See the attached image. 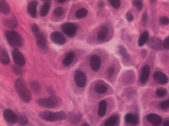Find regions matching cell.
<instances>
[{
    "instance_id": "836d02e7",
    "label": "cell",
    "mask_w": 169,
    "mask_h": 126,
    "mask_svg": "<svg viewBox=\"0 0 169 126\" xmlns=\"http://www.w3.org/2000/svg\"><path fill=\"white\" fill-rule=\"evenodd\" d=\"M64 9L61 7L57 8L53 11L54 15L55 16L58 17L61 16L64 14Z\"/></svg>"
},
{
    "instance_id": "5b68a950",
    "label": "cell",
    "mask_w": 169,
    "mask_h": 126,
    "mask_svg": "<svg viewBox=\"0 0 169 126\" xmlns=\"http://www.w3.org/2000/svg\"><path fill=\"white\" fill-rule=\"evenodd\" d=\"M77 25L73 23H66L61 26V29L67 36L73 37L75 36L77 32Z\"/></svg>"
},
{
    "instance_id": "44dd1931",
    "label": "cell",
    "mask_w": 169,
    "mask_h": 126,
    "mask_svg": "<svg viewBox=\"0 0 169 126\" xmlns=\"http://www.w3.org/2000/svg\"><path fill=\"white\" fill-rule=\"evenodd\" d=\"M109 30L108 27L105 26H103L98 33L97 39L99 41H102L106 38L108 34Z\"/></svg>"
},
{
    "instance_id": "cb8c5ba5",
    "label": "cell",
    "mask_w": 169,
    "mask_h": 126,
    "mask_svg": "<svg viewBox=\"0 0 169 126\" xmlns=\"http://www.w3.org/2000/svg\"><path fill=\"white\" fill-rule=\"evenodd\" d=\"M82 115L78 113H73L69 115V122L72 124L78 123L82 119Z\"/></svg>"
},
{
    "instance_id": "f1b7e54d",
    "label": "cell",
    "mask_w": 169,
    "mask_h": 126,
    "mask_svg": "<svg viewBox=\"0 0 169 126\" xmlns=\"http://www.w3.org/2000/svg\"><path fill=\"white\" fill-rule=\"evenodd\" d=\"M88 11L86 8H81L78 10L75 13V16L79 19L83 18L87 15Z\"/></svg>"
},
{
    "instance_id": "9a60e30c",
    "label": "cell",
    "mask_w": 169,
    "mask_h": 126,
    "mask_svg": "<svg viewBox=\"0 0 169 126\" xmlns=\"http://www.w3.org/2000/svg\"><path fill=\"white\" fill-rule=\"evenodd\" d=\"M38 2L36 1H32L28 4L27 11L32 17L36 18L37 16V7Z\"/></svg>"
},
{
    "instance_id": "e575fe53",
    "label": "cell",
    "mask_w": 169,
    "mask_h": 126,
    "mask_svg": "<svg viewBox=\"0 0 169 126\" xmlns=\"http://www.w3.org/2000/svg\"><path fill=\"white\" fill-rule=\"evenodd\" d=\"M111 5L116 9L119 8L121 6V1L120 0H109Z\"/></svg>"
},
{
    "instance_id": "52a82bcc",
    "label": "cell",
    "mask_w": 169,
    "mask_h": 126,
    "mask_svg": "<svg viewBox=\"0 0 169 126\" xmlns=\"http://www.w3.org/2000/svg\"><path fill=\"white\" fill-rule=\"evenodd\" d=\"M50 37L51 41L58 45H62L67 42L65 36L60 32H53L50 34Z\"/></svg>"
},
{
    "instance_id": "f546056e",
    "label": "cell",
    "mask_w": 169,
    "mask_h": 126,
    "mask_svg": "<svg viewBox=\"0 0 169 126\" xmlns=\"http://www.w3.org/2000/svg\"><path fill=\"white\" fill-rule=\"evenodd\" d=\"M31 87L33 92L36 94H38L40 91V85L37 81H34L31 82Z\"/></svg>"
},
{
    "instance_id": "74e56055",
    "label": "cell",
    "mask_w": 169,
    "mask_h": 126,
    "mask_svg": "<svg viewBox=\"0 0 169 126\" xmlns=\"http://www.w3.org/2000/svg\"><path fill=\"white\" fill-rule=\"evenodd\" d=\"M160 23L163 25H166L169 24V19L168 17H161L159 19Z\"/></svg>"
},
{
    "instance_id": "7402d4cb",
    "label": "cell",
    "mask_w": 169,
    "mask_h": 126,
    "mask_svg": "<svg viewBox=\"0 0 169 126\" xmlns=\"http://www.w3.org/2000/svg\"><path fill=\"white\" fill-rule=\"evenodd\" d=\"M4 24L5 26L10 28H15L18 26V22L15 17L10 18L4 21Z\"/></svg>"
},
{
    "instance_id": "d6986e66",
    "label": "cell",
    "mask_w": 169,
    "mask_h": 126,
    "mask_svg": "<svg viewBox=\"0 0 169 126\" xmlns=\"http://www.w3.org/2000/svg\"><path fill=\"white\" fill-rule=\"evenodd\" d=\"M125 121L126 122L132 125H137L139 123V118L137 115H134L133 114L128 113L126 114L125 116Z\"/></svg>"
},
{
    "instance_id": "603a6c76",
    "label": "cell",
    "mask_w": 169,
    "mask_h": 126,
    "mask_svg": "<svg viewBox=\"0 0 169 126\" xmlns=\"http://www.w3.org/2000/svg\"><path fill=\"white\" fill-rule=\"evenodd\" d=\"M107 108V102L103 100L100 101L99 104L98 114L100 117H103L105 114Z\"/></svg>"
},
{
    "instance_id": "4dcf8cb0",
    "label": "cell",
    "mask_w": 169,
    "mask_h": 126,
    "mask_svg": "<svg viewBox=\"0 0 169 126\" xmlns=\"http://www.w3.org/2000/svg\"><path fill=\"white\" fill-rule=\"evenodd\" d=\"M167 93V90L165 88H157L156 91V96L159 98L164 97Z\"/></svg>"
},
{
    "instance_id": "e0dca14e",
    "label": "cell",
    "mask_w": 169,
    "mask_h": 126,
    "mask_svg": "<svg viewBox=\"0 0 169 126\" xmlns=\"http://www.w3.org/2000/svg\"><path fill=\"white\" fill-rule=\"evenodd\" d=\"M75 57V54L73 51H70L65 56L62 61V63L66 67L70 66L73 62Z\"/></svg>"
},
{
    "instance_id": "484cf974",
    "label": "cell",
    "mask_w": 169,
    "mask_h": 126,
    "mask_svg": "<svg viewBox=\"0 0 169 126\" xmlns=\"http://www.w3.org/2000/svg\"><path fill=\"white\" fill-rule=\"evenodd\" d=\"M149 38V33L147 31H145L141 35L138 41V45L139 47H142L148 41Z\"/></svg>"
},
{
    "instance_id": "8992f818",
    "label": "cell",
    "mask_w": 169,
    "mask_h": 126,
    "mask_svg": "<svg viewBox=\"0 0 169 126\" xmlns=\"http://www.w3.org/2000/svg\"><path fill=\"white\" fill-rule=\"evenodd\" d=\"M12 57L14 62L18 66L23 67L26 64V59L22 53L17 48L13 50L12 53Z\"/></svg>"
},
{
    "instance_id": "ba28073f",
    "label": "cell",
    "mask_w": 169,
    "mask_h": 126,
    "mask_svg": "<svg viewBox=\"0 0 169 126\" xmlns=\"http://www.w3.org/2000/svg\"><path fill=\"white\" fill-rule=\"evenodd\" d=\"M74 78L76 84L78 87L83 88L86 86L87 82V77L83 71L80 70L76 71Z\"/></svg>"
},
{
    "instance_id": "ab89813d",
    "label": "cell",
    "mask_w": 169,
    "mask_h": 126,
    "mask_svg": "<svg viewBox=\"0 0 169 126\" xmlns=\"http://www.w3.org/2000/svg\"><path fill=\"white\" fill-rule=\"evenodd\" d=\"M126 16L128 21L131 22L133 20V15L130 12H127V14H126Z\"/></svg>"
},
{
    "instance_id": "2e32d148",
    "label": "cell",
    "mask_w": 169,
    "mask_h": 126,
    "mask_svg": "<svg viewBox=\"0 0 169 126\" xmlns=\"http://www.w3.org/2000/svg\"><path fill=\"white\" fill-rule=\"evenodd\" d=\"M0 60L4 65H8L10 63V58L8 53L4 48H0Z\"/></svg>"
},
{
    "instance_id": "c3c4849f",
    "label": "cell",
    "mask_w": 169,
    "mask_h": 126,
    "mask_svg": "<svg viewBox=\"0 0 169 126\" xmlns=\"http://www.w3.org/2000/svg\"><path fill=\"white\" fill-rule=\"evenodd\" d=\"M83 126H90L89 125V124H83Z\"/></svg>"
},
{
    "instance_id": "6da1fadb",
    "label": "cell",
    "mask_w": 169,
    "mask_h": 126,
    "mask_svg": "<svg viewBox=\"0 0 169 126\" xmlns=\"http://www.w3.org/2000/svg\"><path fill=\"white\" fill-rule=\"evenodd\" d=\"M15 88L20 99L23 102L28 103L31 102V94L23 79L19 78L16 80Z\"/></svg>"
},
{
    "instance_id": "83f0119b",
    "label": "cell",
    "mask_w": 169,
    "mask_h": 126,
    "mask_svg": "<svg viewBox=\"0 0 169 126\" xmlns=\"http://www.w3.org/2000/svg\"><path fill=\"white\" fill-rule=\"evenodd\" d=\"M94 90L96 93L102 94L107 92L108 88L106 85L103 84H98L95 86Z\"/></svg>"
},
{
    "instance_id": "ac0fdd59",
    "label": "cell",
    "mask_w": 169,
    "mask_h": 126,
    "mask_svg": "<svg viewBox=\"0 0 169 126\" xmlns=\"http://www.w3.org/2000/svg\"><path fill=\"white\" fill-rule=\"evenodd\" d=\"M150 74V66L148 65H145L142 69L140 81L142 83H145L148 81Z\"/></svg>"
},
{
    "instance_id": "1f68e13d",
    "label": "cell",
    "mask_w": 169,
    "mask_h": 126,
    "mask_svg": "<svg viewBox=\"0 0 169 126\" xmlns=\"http://www.w3.org/2000/svg\"><path fill=\"white\" fill-rule=\"evenodd\" d=\"M119 53L120 55H121L123 58L126 59H128L129 58V55L127 52L126 48L121 45L119 47Z\"/></svg>"
},
{
    "instance_id": "bcb514c9",
    "label": "cell",
    "mask_w": 169,
    "mask_h": 126,
    "mask_svg": "<svg viewBox=\"0 0 169 126\" xmlns=\"http://www.w3.org/2000/svg\"><path fill=\"white\" fill-rule=\"evenodd\" d=\"M99 6L100 7H103L104 6V4L102 2H101L99 3Z\"/></svg>"
},
{
    "instance_id": "7c38bea8",
    "label": "cell",
    "mask_w": 169,
    "mask_h": 126,
    "mask_svg": "<svg viewBox=\"0 0 169 126\" xmlns=\"http://www.w3.org/2000/svg\"><path fill=\"white\" fill-rule=\"evenodd\" d=\"M148 45L154 49L160 50L164 47L163 43L159 39L153 37L150 38L148 41Z\"/></svg>"
},
{
    "instance_id": "4316f807",
    "label": "cell",
    "mask_w": 169,
    "mask_h": 126,
    "mask_svg": "<svg viewBox=\"0 0 169 126\" xmlns=\"http://www.w3.org/2000/svg\"><path fill=\"white\" fill-rule=\"evenodd\" d=\"M50 4L48 2H46L43 4L41 7L40 15L41 17L46 16L50 11Z\"/></svg>"
},
{
    "instance_id": "7bdbcfd3",
    "label": "cell",
    "mask_w": 169,
    "mask_h": 126,
    "mask_svg": "<svg viewBox=\"0 0 169 126\" xmlns=\"http://www.w3.org/2000/svg\"><path fill=\"white\" fill-rule=\"evenodd\" d=\"M115 69L113 67H110L108 70L109 75L110 77H111L115 73Z\"/></svg>"
},
{
    "instance_id": "60d3db41",
    "label": "cell",
    "mask_w": 169,
    "mask_h": 126,
    "mask_svg": "<svg viewBox=\"0 0 169 126\" xmlns=\"http://www.w3.org/2000/svg\"><path fill=\"white\" fill-rule=\"evenodd\" d=\"M163 46L164 48L169 50V36L164 40Z\"/></svg>"
},
{
    "instance_id": "7dc6e473",
    "label": "cell",
    "mask_w": 169,
    "mask_h": 126,
    "mask_svg": "<svg viewBox=\"0 0 169 126\" xmlns=\"http://www.w3.org/2000/svg\"><path fill=\"white\" fill-rule=\"evenodd\" d=\"M42 1L46 2L49 1H52V0H42Z\"/></svg>"
},
{
    "instance_id": "8fae6325",
    "label": "cell",
    "mask_w": 169,
    "mask_h": 126,
    "mask_svg": "<svg viewBox=\"0 0 169 126\" xmlns=\"http://www.w3.org/2000/svg\"><path fill=\"white\" fill-rule=\"evenodd\" d=\"M90 67L94 71H98L101 66V60L100 57L97 55H93L90 58Z\"/></svg>"
},
{
    "instance_id": "f35d334b",
    "label": "cell",
    "mask_w": 169,
    "mask_h": 126,
    "mask_svg": "<svg viewBox=\"0 0 169 126\" xmlns=\"http://www.w3.org/2000/svg\"><path fill=\"white\" fill-rule=\"evenodd\" d=\"M134 4L138 10H142V9L143 8V4L141 1H136L135 2Z\"/></svg>"
},
{
    "instance_id": "4fadbf2b",
    "label": "cell",
    "mask_w": 169,
    "mask_h": 126,
    "mask_svg": "<svg viewBox=\"0 0 169 126\" xmlns=\"http://www.w3.org/2000/svg\"><path fill=\"white\" fill-rule=\"evenodd\" d=\"M148 122L154 126L160 125L162 120L159 115L156 114H150L146 117Z\"/></svg>"
},
{
    "instance_id": "d590c367",
    "label": "cell",
    "mask_w": 169,
    "mask_h": 126,
    "mask_svg": "<svg viewBox=\"0 0 169 126\" xmlns=\"http://www.w3.org/2000/svg\"><path fill=\"white\" fill-rule=\"evenodd\" d=\"M160 109H166L169 108V99L161 102L159 105Z\"/></svg>"
},
{
    "instance_id": "b9f144b4",
    "label": "cell",
    "mask_w": 169,
    "mask_h": 126,
    "mask_svg": "<svg viewBox=\"0 0 169 126\" xmlns=\"http://www.w3.org/2000/svg\"><path fill=\"white\" fill-rule=\"evenodd\" d=\"M31 30L33 33H34V32H37L40 30V29L37 25L36 24H34L31 26Z\"/></svg>"
},
{
    "instance_id": "d4e9b609",
    "label": "cell",
    "mask_w": 169,
    "mask_h": 126,
    "mask_svg": "<svg viewBox=\"0 0 169 126\" xmlns=\"http://www.w3.org/2000/svg\"><path fill=\"white\" fill-rule=\"evenodd\" d=\"M119 116L116 115H113L108 118L104 122L105 126H113L116 125L119 121Z\"/></svg>"
},
{
    "instance_id": "9c48e42d",
    "label": "cell",
    "mask_w": 169,
    "mask_h": 126,
    "mask_svg": "<svg viewBox=\"0 0 169 126\" xmlns=\"http://www.w3.org/2000/svg\"><path fill=\"white\" fill-rule=\"evenodd\" d=\"M34 35L36 39L37 44L39 48L45 51L47 50V42L45 36L40 30L34 32Z\"/></svg>"
},
{
    "instance_id": "277c9868",
    "label": "cell",
    "mask_w": 169,
    "mask_h": 126,
    "mask_svg": "<svg viewBox=\"0 0 169 126\" xmlns=\"http://www.w3.org/2000/svg\"><path fill=\"white\" fill-rule=\"evenodd\" d=\"M37 102L41 107L48 109H53L59 105L61 100L59 97L53 96L48 98L39 99Z\"/></svg>"
},
{
    "instance_id": "ee69618b",
    "label": "cell",
    "mask_w": 169,
    "mask_h": 126,
    "mask_svg": "<svg viewBox=\"0 0 169 126\" xmlns=\"http://www.w3.org/2000/svg\"><path fill=\"white\" fill-rule=\"evenodd\" d=\"M163 125L165 126H169V120H166L164 121Z\"/></svg>"
},
{
    "instance_id": "d6a6232c",
    "label": "cell",
    "mask_w": 169,
    "mask_h": 126,
    "mask_svg": "<svg viewBox=\"0 0 169 126\" xmlns=\"http://www.w3.org/2000/svg\"><path fill=\"white\" fill-rule=\"evenodd\" d=\"M18 122L20 125H27L28 122H29V120L26 116H24V115H21L19 117Z\"/></svg>"
},
{
    "instance_id": "8d00e7d4",
    "label": "cell",
    "mask_w": 169,
    "mask_h": 126,
    "mask_svg": "<svg viewBox=\"0 0 169 126\" xmlns=\"http://www.w3.org/2000/svg\"><path fill=\"white\" fill-rule=\"evenodd\" d=\"M20 67H21L18 66H14L12 67L13 71L17 75H20L23 74V70Z\"/></svg>"
},
{
    "instance_id": "ffe728a7",
    "label": "cell",
    "mask_w": 169,
    "mask_h": 126,
    "mask_svg": "<svg viewBox=\"0 0 169 126\" xmlns=\"http://www.w3.org/2000/svg\"><path fill=\"white\" fill-rule=\"evenodd\" d=\"M0 12L6 15L10 13V7L6 0H0Z\"/></svg>"
},
{
    "instance_id": "5bb4252c",
    "label": "cell",
    "mask_w": 169,
    "mask_h": 126,
    "mask_svg": "<svg viewBox=\"0 0 169 126\" xmlns=\"http://www.w3.org/2000/svg\"><path fill=\"white\" fill-rule=\"evenodd\" d=\"M153 78L156 82L161 85H165L168 83V81L167 75L161 71L155 72L153 75Z\"/></svg>"
},
{
    "instance_id": "3957f363",
    "label": "cell",
    "mask_w": 169,
    "mask_h": 126,
    "mask_svg": "<svg viewBox=\"0 0 169 126\" xmlns=\"http://www.w3.org/2000/svg\"><path fill=\"white\" fill-rule=\"evenodd\" d=\"M5 36L9 44L12 47H21L23 45V39L21 35L15 31H7Z\"/></svg>"
},
{
    "instance_id": "30bf717a",
    "label": "cell",
    "mask_w": 169,
    "mask_h": 126,
    "mask_svg": "<svg viewBox=\"0 0 169 126\" xmlns=\"http://www.w3.org/2000/svg\"><path fill=\"white\" fill-rule=\"evenodd\" d=\"M3 116L5 120L10 123L15 124L18 122L19 117L10 109H6L4 110Z\"/></svg>"
},
{
    "instance_id": "7a4b0ae2",
    "label": "cell",
    "mask_w": 169,
    "mask_h": 126,
    "mask_svg": "<svg viewBox=\"0 0 169 126\" xmlns=\"http://www.w3.org/2000/svg\"><path fill=\"white\" fill-rule=\"evenodd\" d=\"M39 116L43 120L50 122L62 121L67 118V114L63 111L57 112L46 111L42 112L39 114Z\"/></svg>"
},
{
    "instance_id": "f6af8a7d",
    "label": "cell",
    "mask_w": 169,
    "mask_h": 126,
    "mask_svg": "<svg viewBox=\"0 0 169 126\" xmlns=\"http://www.w3.org/2000/svg\"><path fill=\"white\" fill-rule=\"evenodd\" d=\"M67 0H58V2L60 4H63L67 1Z\"/></svg>"
},
{
    "instance_id": "681fc988",
    "label": "cell",
    "mask_w": 169,
    "mask_h": 126,
    "mask_svg": "<svg viewBox=\"0 0 169 126\" xmlns=\"http://www.w3.org/2000/svg\"><path fill=\"white\" fill-rule=\"evenodd\" d=\"M151 1L152 2L154 3V1H155L156 0H151Z\"/></svg>"
}]
</instances>
